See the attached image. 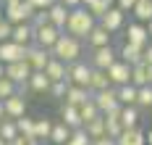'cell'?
<instances>
[{"label":"cell","instance_id":"9f6ffc18","mask_svg":"<svg viewBox=\"0 0 152 145\" xmlns=\"http://www.w3.org/2000/svg\"><path fill=\"white\" fill-rule=\"evenodd\" d=\"M0 145H8V143H5V140H3V137H0Z\"/></svg>","mask_w":152,"mask_h":145},{"label":"cell","instance_id":"7c38bea8","mask_svg":"<svg viewBox=\"0 0 152 145\" xmlns=\"http://www.w3.org/2000/svg\"><path fill=\"white\" fill-rule=\"evenodd\" d=\"M31 16H34V8H31L29 0L16 3V5H8V8H5V18H8L11 24H24V21H31Z\"/></svg>","mask_w":152,"mask_h":145},{"label":"cell","instance_id":"3957f363","mask_svg":"<svg viewBox=\"0 0 152 145\" xmlns=\"http://www.w3.org/2000/svg\"><path fill=\"white\" fill-rule=\"evenodd\" d=\"M121 55H118V48H113V45H105V48H92L89 50V61L92 64V69H110V66L115 64Z\"/></svg>","mask_w":152,"mask_h":145},{"label":"cell","instance_id":"cb8c5ba5","mask_svg":"<svg viewBox=\"0 0 152 145\" xmlns=\"http://www.w3.org/2000/svg\"><path fill=\"white\" fill-rule=\"evenodd\" d=\"M16 42H21V45H34V27H31L29 21H24V24H13V37Z\"/></svg>","mask_w":152,"mask_h":145},{"label":"cell","instance_id":"2e32d148","mask_svg":"<svg viewBox=\"0 0 152 145\" xmlns=\"http://www.w3.org/2000/svg\"><path fill=\"white\" fill-rule=\"evenodd\" d=\"M105 45H113V32L110 29H105L100 21H97V27L89 32V37H87V48H105Z\"/></svg>","mask_w":152,"mask_h":145},{"label":"cell","instance_id":"f546056e","mask_svg":"<svg viewBox=\"0 0 152 145\" xmlns=\"http://www.w3.org/2000/svg\"><path fill=\"white\" fill-rule=\"evenodd\" d=\"M139 111H142L139 106H123V108H121V121H123V127H126V129L139 127V119H142Z\"/></svg>","mask_w":152,"mask_h":145},{"label":"cell","instance_id":"7dc6e473","mask_svg":"<svg viewBox=\"0 0 152 145\" xmlns=\"http://www.w3.org/2000/svg\"><path fill=\"white\" fill-rule=\"evenodd\" d=\"M144 64H150V66H152V42L144 48Z\"/></svg>","mask_w":152,"mask_h":145},{"label":"cell","instance_id":"11a10c76","mask_svg":"<svg viewBox=\"0 0 152 145\" xmlns=\"http://www.w3.org/2000/svg\"><path fill=\"white\" fill-rule=\"evenodd\" d=\"M147 29H150V34H152V21H147Z\"/></svg>","mask_w":152,"mask_h":145},{"label":"cell","instance_id":"8fae6325","mask_svg":"<svg viewBox=\"0 0 152 145\" xmlns=\"http://www.w3.org/2000/svg\"><path fill=\"white\" fill-rule=\"evenodd\" d=\"M50 58H53V53L47 48H42V45H29V53H26V61H29V66L34 69V71H45L47 64H50Z\"/></svg>","mask_w":152,"mask_h":145},{"label":"cell","instance_id":"bcb514c9","mask_svg":"<svg viewBox=\"0 0 152 145\" xmlns=\"http://www.w3.org/2000/svg\"><path fill=\"white\" fill-rule=\"evenodd\" d=\"M92 145H118V140H113V137H100V140H92Z\"/></svg>","mask_w":152,"mask_h":145},{"label":"cell","instance_id":"9a60e30c","mask_svg":"<svg viewBox=\"0 0 152 145\" xmlns=\"http://www.w3.org/2000/svg\"><path fill=\"white\" fill-rule=\"evenodd\" d=\"M61 121L68 124L71 129H81L84 127V119H81V108L79 106H71V103H61Z\"/></svg>","mask_w":152,"mask_h":145},{"label":"cell","instance_id":"74e56055","mask_svg":"<svg viewBox=\"0 0 152 145\" xmlns=\"http://www.w3.org/2000/svg\"><path fill=\"white\" fill-rule=\"evenodd\" d=\"M97 116H102V111L97 108V103H94V100H87V103L81 106V119H84V124L92 121V119H97Z\"/></svg>","mask_w":152,"mask_h":145},{"label":"cell","instance_id":"30bf717a","mask_svg":"<svg viewBox=\"0 0 152 145\" xmlns=\"http://www.w3.org/2000/svg\"><path fill=\"white\" fill-rule=\"evenodd\" d=\"M107 77H110V84L113 87H123V84H131V64L126 61H115V64L107 69Z\"/></svg>","mask_w":152,"mask_h":145},{"label":"cell","instance_id":"c3c4849f","mask_svg":"<svg viewBox=\"0 0 152 145\" xmlns=\"http://www.w3.org/2000/svg\"><path fill=\"white\" fill-rule=\"evenodd\" d=\"M61 3H66L68 8H79V5H84V0H61Z\"/></svg>","mask_w":152,"mask_h":145},{"label":"cell","instance_id":"4fadbf2b","mask_svg":"<svg viewBox=\"0 0 152 145\" xmlns=\"http://www.w3.org/2000/svg\"><path fill=\"white\" fill-rule=\"evenodd\" d=\"M100 24H102L105 29H110L113 34H115V32H123V29H126V11L118 8V5H113L105 16L100 18Z\"/></svg>","mask_w":152,"mask_h":145},{"label":"cell","instance_id":"5bb4252c","mask_svg":"<svg viewBox=\"0 0 152 145\" xmlns=\"http://www.w3.org/2000/svg\"><path fill=\"white\" fill-rule=\"evenodd\" d=\"M118 55H121V61L137 66V64L144 61V48H142V45H134V42H129V40H123L121 48H118Z\"/></svg>","mask_w":152,"mask_h":145},{"label":"cell","instance_id":"ffe728a7","mask_svg":"<svg viewBox=\"0 0 152 145\" xmlns=\"http://www.w3.org/2000/svg\"><path fill=\"white\" fill-rule=\"evenodd\" d=\"M123 108V106H121ZM121 108H115V111L105 113V127H107V137H113V140H118L123 135V121H121Z\"/></svg>","mask_w":152,"mask_h":145},{"label":"cell","instance_id":"d6986e66","mask_svg":"<svg viewBox=\"0 0 152 145\" xmlns=\"http://www.w3.org/2000/svg\"><path fill=\"white\" fill-rule=\"evenodd\" d=\"M68 13H71V8L66 5V3H53L50 8H47V16H50V24H55V27H61L66 29V21H68Z\"/></svg>","mask_w":152,"mask_h":145},{"label":"cell","instance_id":"603a6c76","mask_svg":"<svg viewBox=\"0 0 152 145\" xmlns=\"http://www.w3.org/2000/svg\"><path fill=\"white\" fill-rule=\"evenodd\" d=\"M45 74H47L53 82H63V79H68V64H66V61H61V58H50Z\"/></svg>","mask_w":152,"mask_h":145},{"label":"cell","instance_id":"d6a6232c","mask_svg":"<svg viewBox=\"0 0 152 145\" xmlns=\"http://www.w3.org/2000/svg\"><path fill=\"white\" fill-rule=\"evenodd\" d=\"M18 135H21V132H18L16 119H3V124H0V137H3L5 143H13Z\"/></svg>","mask_w":152,"mask_h":145},{"label":"cell","instance_id":"e575fe53","mask_svg":"<svg viewBox=\"0 0 152 145\" xmlns=\"http://www.w3.org/2000/svg\"><path fill=\"white\" fill-rule=\"evenodd\" d=\"M68 87H71V82L68 79H63V82H53L50 84V90H47V95L53 98V100H66V92H68Z\"/></svg>","mask_w":152,"mask_h":145},{"label":"cell","instance_id":"6da1fadb","mask_svg":"<svg viewBox=\"0 0 152 145\" xmlns=\"http://www.w3.org/2000/svg\"><path fill=\"white\" fill-rule=\"evenodd\" d=\"M97 27V18H94V13H92L87 5H79V8H71V13H68V21H66V29L63 32L74 34V37H79V40H84L87 42V37H89V32Z\"/></svg>","mask_w":152,"mask_h":145},{"label":"cell","instance_id":"7bdbcfd3","mask_svg":"<svg viewBox=\"0 0 152 145\" xmlns=\"http://www.w3.org/2000/svg\"><path fill=\"white\" fill-rule=\"evenodd\" d=\"M8 145H39V140L37 137H26V135H18L13 143H8Z\"/></svg>","mask_w":152,"mask_h":145},{"label":"cell","instance_id":"60d3db41","mask_svg":"<svg viewBox=\"0 0 152 145\" xmlns=\"http://www.w3.org/2000/svg\"><path fill=\"white\" fill-rule=\"evenodd\" d=\"M11 37H13V24H11L8 18H3V21H0V42L11 40Z\"/></svg>","mask_w":152,"mask_h":145},{"label":"cell","instance_id":"52a82bcc","mask_svg":"<svg viewBox=\"0 0 152 145\" xmlns=\"http://www.w3.org/2000/svg\"><path fill=\"white\" fill-rule=\"evenodd\" d=\"M92 64L89 61H76V64H68V82L71 84H81V87H89V79H92Z\"/></svg>","mask_w":152,"mask_h":145},{"label":"cell","instance_id":"f6af8a7d","mask_svg":"<svg viewBox=\"0 0 152 145\" xmlns=\"http://www.w3.org/2000/svg\"><path fill=\"white\" fill-rule=\"evenodd\" d=\"M139 0H115V5H118V8H123V11H126V13H131V11H134V5H137Z\"/></svg>","mask_w":152,"mask_h":145},{"label":"cell","instance_id":"6f0895ef","mask_svg":"<svg viewBox=\"0 0 152 145\" xmlns=\"http://www.w3.org/2000/svg\"><path fill=\"white\" fill-rule=\"evenodd\" d=\"M0 124H3V121H0Z\"/></svg>","mask_w":152,"mask_h":145},{"label":"cell","instance_id":"4316f807","mask_svg":"<svg viewBox=\"0 0 152 145\" xmlns=\"http://www.w3.org/2000/svg\"><path fill=\"white\" fill-rule=\"evenodd\" d=\"M107 87H113L107 71L105 69H94V71H92V79H89V90L92 92H100V90H107Z\"/></svg>","mask_w":152,"mask_h":145},{"label":"cell","instance_id":"83f0119b","mask_svg":"<svg viewBox=\"0 0 152 145\" xmlns=\"http://www.w3.org/2000/svg\"><path fill=\"white\" fill-rule=\"evenodd\" d=\"M87 129V135H89L92 140H100V137H107V127H105V116H97V119H92L84 124Z\"/></svg>","mask_w":152,"mask_h":145},{"label":"cell","instance_id":"f1b7e54d","mask_svg":"<svg viewBox=\"0 0 152 145\" xmlns=\"http://www.w3.org/2000/svg\"><path fill=\"white\" fill-rule=\"evenodd\" d=\"M118 100H121V106H137L139 87L137 84H123V87H118Z\"/></svg>","mask_w":152,"mask_h":145},{"label":"cell","instance_id":"5b68a950","mask_svg":"<svg viewBox=\"0 0 152 145\" xmlns=\"http://www.w3.org/2000/svg\"><path fill=\"white\" fill-rule=\"evenodd\" d=\"M123 40H129V42H134V45H142V48H147L152 42V34L147 29V24L144 21H131V24H126V29H123Z\"/></svg>","mask_w":152,"mask_h":145},{"label":"cell","instance_id":"8d00e7d4","mask_svg":"<svg viewBox=\"0 0 152 145\" xmlns=\"http://www.w3.org/2000/svg\"><path fill=\"white\" fill-rule=\"evenodd\" d=\"M113 5H115V0H94V3L89 5V11L94 13V18L100 21V18H102V16L107 13V11L113 8Z\"/></svg>","mask_w":152,"mask_h":145},{"label":"cell","instance_id":"f35d334b","mask_svg":"<svg viewBox=\"0 0 152 145\" xmlns=\"http://www.w3.org/2000/svg\"><path fill=\"white\" fill-rule=\"evenodd\" d=\"M139 108H144V111H150L152 108V84H144V87H139V100H137Z\"/></svg>","mask_w":152,"mask_h":145},{"label":"cell","instance_id":"d4e9b609","mask_svg":"<svg viewBox=\"0 0 152 145\" xmlns=\"http://www.w3.org/2000/svg\"><path fill=\"white\" fill-rule=\"evenodd\" d=\"M131 84L137 87H144V84H152V74H150V64H137L131 66Z\"/></svg>","mask_w":152,"mask_h":145},{"label":"cell","instance_id":"ac0fdd59","mask_svg":"<svg viewBox=\"0 0 152 145\" xmlns=\"http://www.w3.org/2000/svg\"><path fill=\"white\" fill-rule=\"evenodd\" d=\"M87 100H92V90L89 87H81V84H71L68 92H66V100L63 103H71V106H84Z\"/></svg>","mask_w":152,"mask_h":145},{"label":"cell","instance_id":"9c48e42d","mask_svg":"<svg viewBox=\"0 0 152 145\" xmlns=\"http://www.w3.org/2000/svg\"><path fill=\"white\" fill-rule=\"evenodd\" d=\"M31 71H34V69L29 66V61H16V64L5 66V77H11V79L21 87V92H24V87H26V82H29Z\"/></svg>","mask_w":152,"mask_h":145},{"label":"cell","instance_id":"e0dca14e","mask_svg":"<svg viewBox=\"0 0 152 145\" xmlns=\"http://www.w3.org/2000/svg\"><path fill=\"white\" fill-rule=\"evenodd\" d=\"M5 111H8V119H21V116H26L29 106H26L24 92H16V95L5 98Z\"/></svg>","mask_w":152,"mask_h":145},{"label":"cell","instance_id":"681fc988","mask_svg":"<svg viewBox=\"0 0 152 145\" xmlns=\"http://www.w3.org/2000/svg\"><path fill=\"white\" fill-rule=\"evenodd\" d=\"M8 119V111H5V100H0V121Z\"/></svg>","mask_w":152,"mask_h":145},{"label":"cell","instance_id":"ba28073f","mask_svg":"<svg viewBox=\"0 0 152 145\" xmlns=\"http://www.w3.org/2000/svg\"><path fill=\"white\" fill-rule=\"evenodd\" d=\"M61 34H63L61 27H55V24L47 21L45 27H37V29H34V42L42 45V48H47V50H53V45L61 40Z\"/></svg>","mask_w":152,"mask_h":145},{"label":"cell","instance_id":"ab89813d","mask_svg":"<svg viewBox=\"0 0 152 145\" xmlns=\"http://www.w3.org/2000/svg\"><path fill=\"white\" fill-rule=\"evenodd\" d=\"M66 145H92V137L87 135V129L81 127V129H74V135H71V140Z\"/></svg>","mask_w":152,"mask_h":145},{"label":"cell","instance_id":"8992f818","mask_svg":"<svg viewBox=\"0 0 152 145\" xmlns=\"http://www.w3.org/2000/svg\"><path fill=\"white\" fill-rule=\"evenodd\" d=\"M92 100L97 103V108L102 111V116L115 108H121V100H118V87H107V90H100V92H92Z\"/></svg>","mask_w":152,"mask_h":145},{"label":"cell","instance_id":"277c9868","mask_svg":"<svg viewBox=\"0 0 152 145\" xmlns=\"http://www.w3.org/2000/svg\"><path fill=\"white\" fill-rule=\"evenodd\" d=\"M26 53H29V45H21V42H16V40L0 42V61L5 66L16 64V61H26Z\"/></svg>","mask_w":152,"mask_h":145},{"label":"cell","instance_id":"7402d4cb","mask_svg":"<svg viewBox=\"0 0 152 145\" xmlns=\"http://www.w3.org/2000/svg\"><path fill=\"white\" fill-rule=\"evenodd\" d=\"M50 84H53V79L47 77L45 71H31L29 82H26V90H31V92H42V95H47Z\"/></svg>","mask_w":152,"mask_h":145},{"label":"cell","instance_id":"4dcf8cb0","mask_svg":"<svg viewBox=\"0 0 152 145\" xmlns=\"http://www.w3.org/2000/svg\"><path fill=\"white\" fill-rule=\"evenodd\" d=\"M53 127H55V121H53V119H47V116H37V129H34V137H37L39 143H42V140H50Z\"/></svg>","mask_w":152,"mask_h":145},{"label":"cell","instance_id":"b9f144b4","mask_svg":"<svg viewBox=\"0 0 152 145\" xmlns=\"http://www.w3.org/2000/svg\"><path fill=\"white\" fill-rule=\"evenodd\" d=\"M47 21H50V16H47V11H34V16H31V27H34V29H37V27H45Z\"/></svg>","mask_w":152,"mask_h":145},{"label":"cell","instance_id":"1f68e13d","mask_svg":"<svg viewBox=\"0 0 152 145\" xmlns=\"http://www.w3.org/2000/svg\"><path fill=\"white\" fill-rule=\"evenodd\" d=\"M131 16L137 18V21H152V0H139L137 5H134V11H131Z\"/></svg>","mask_w":152,"mask_h":145},{"label":"cell","instance_id":"f5cc1de1","mask_svg":"<svg viewBox=\"0 0 152 145\" xmlns=\"http://www.w3.org/2000/svg\"><path fill=\"white\" fill-rule=\"evenodd\" d=\"M3 18H5V5L0 3V21H3Z\"/></svg>","mask_w":152,"mask_h":145},{"label":"cell","instance_id":"d590c367","mask_svg":"<svg viewBox=\"0 0 152 145\" xmlns=\"http://www.w3.org/2000/svg\"><path fill=\"white\" fill-rule=\"evenodd\" d=\"M16 92H21V87H18L11 77H3V79H0V100H5V98L16 95Z\"/></svg>","mask_w":152,"mask_h":145},{"label":"cell","instance_id":"91938a15","mask_svg":"<svg viewBox=\"0 0 152 145\" xmlns=\"http://www.w3.org/2000/svg\"><path fill=\"white\" fill-rule=\"evenodd\" d=\"M50 145H53V143H50Z\"/></svg>","mask_w":152,"mask_h":145},{"label":"cell","instance_id":"816d5d0a","mask_svg":"<svg viewBox=\"0 0 152 145\" xmlns=\"http://www.w3.org/2000/svg\"><path fill=\"white\" fill-rule=\"evenodd\" d=\"M3 77H5V64L0 61V79H3Z\"/></svg>","mask_w":152,"mask_h":145},{"label":"cell","instance_id":"f907efd6","mask_svg":"<svg viewBox=\"0 0 152 145\" xmlns=\"http://www.w3.org/2000/svg\"><path fill=\"white\" fill-rule=\"evenodd\" d=\"M147 145H152V127L147 129Z\"/></svg>","mask_w":152,"mask_h":145},{"label":"cell","instance_id":"484cf974","mask_svg":"<svg viewBox=\"0 0 152 145\" xmlns=\"http://www.w3.org/2000/svg\"><path fill=\"white\" fill-rule=\"evenodd\" d=\"M71 135H74V129L68 127V124H63V121H55V127H53V135H50V143L53 145H66L71 140Z\"/></svg>","mask_w":152,"mask_h":145},{"label":"cell","instance_id":"ee69618b","mask_svg":"<svg viewBox=\"0 0 152 145\" xmlns=\"http://www.w3.org/2000/svg\"><path fill=\"white\" fill-rule=\"evenodd\" d=\"M29 3H31L34 11H47V8H50L53 3H58V0H29Z\"/></svg>","mask_w":152,"mask_h":145},{"label":"cell","instance_id":"db71d44e","mask_svg":"<svg viewBox=\"0 0 152 145\" xmlns=\"http://www.w3.org/2000/svg\"><path fill=\"white\" fill-rule=\"evenodd\" d=\"M92 3H94V0H84V5H87V8H89V5H92Z\"/></svg>","mask_w":152,"mask_h":145},{"label":"cell","instance_id":"836d02e7","mask_svg":"<svg viewBox=\"0 0 152 145\" xmlns=\"http://www.w3.org/2000/svg\"><path fill=\"white\" fill-rule=\"evenodd\" d=\"M16 124H18V132L21 135H26V137H34V129H37V116H21V119H16Z\"/></svg>","mask_w":152,"mask_h":145},{"label":"cell","instance_id":"44dd1931","mask_svg":"<svg viewBox=\"0 0 152 145\" xmlns=\"http://www.w3.org/2000/svg\"><path fill=\"white\" fill-rule=\"evenodd\" d=\"M118 145H147V129L142 127L123 129V135L118 137Z\"/></svg>","mask_w":152,"mask_h":145},{"label":"cell","instance_id":"7a4b0ae2","mask_svg":"<svg viewBox=\"0 0 152 145\" xmlns=\"http://www.w3.org/2000/svg\"><path fill=\"white\" fill-rule=\"evenodd\" d=\"M53 58H61L66 64H76V61H81V55H84V40H79L74 34L63 32L61 40L53 45Z\"/></svg>","mask_w":152,"mask_h":145},{"label":"cell","instance_id":"680465c9","mask_svg":"<svg viewBox=\"0 0 152 145\" xmlns=\"http://www.w3.org/2000/svg\"><path fill=\"white\" fill-rule=\"evenodd\" d=\"M0 3H3V0H0Z\"/></svg>","mask_w":152,"mask_h":145}]
</instances>
